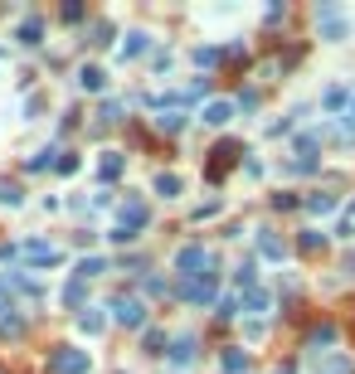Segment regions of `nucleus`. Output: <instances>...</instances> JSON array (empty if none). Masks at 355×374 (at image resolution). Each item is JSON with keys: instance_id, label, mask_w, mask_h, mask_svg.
<instances>
[{"instance_id": "obj_1", "label": "nucleus", "mask_w": 355, "mask_h": 374, "mask_svg": "<svg viewBox=\"0 0 355 374\" xmlns=\"http://www.w3.org/2000/svg\"><path fill=\"white\" fill-rule=\"evenodd\" d=\"M175 272L190 282V277H205L210 272V248L205 243H185L180 253H175Z\"/></svg>"}, {"instance_id": "obj_2", "label": "nucleus", "mask_w": 355, "mask_h": 374, "mask_svg": "<svg viewBox=\"0 0 355 374\" xmlns=\"http://www.w3.org/2000/svg\"><path fill=\"white\" fill-rule=\"evenodd\" d=\"M112 321H122V326H146V301L132 292L112 296Z\"/></svg>"}, {"instance_id": "obj_3", "label": "nucleus", "mask_w": 355, "mask_h": 374, "mask_svg": "<svg viewBox=\"0 0 355 374\" xmlns=\"http://www.w3.org/2000/svg\"><path fill=\"white\" fill-rule=\"evenodd\" d=\"M49 365H54V374H88V370H93V360H88L78 346H58Z\"/></svg>"}, {"instance_id": "obj_4", "label": "nucleus", "mask_w": 355, "mask_h": 374, "mask_svg": "<svg viewBox=\"0 0 355 374\" xmlns=\"http://www.w3.org/2000/svg\"><path fill=\"white\" fill-rule=\"evenodd\" d=\"M180 296H185V301H195V306L215 301V272H205V277H190V282H180Z\"/></svg>"}, {"instance_id": "obj_5", "label": "nucleus", "mask_w": 355, "mask_h": 374, "mask_svg": "<svg viewBox=\"0 0 355 374\" xmlns=\"http://www.w3.org/2000/svg\"><path fill=\"white\" fill-rule=\"evenodd\" d=\"M317 29H321L326 39H346V15H341L336 5H321V10H317Z\"/></svg>"}, {"instance_id": "obj_6", "label": "nucleus", "mask_w": 355, "mask_h": 374, "mask_svg": "<svg viewBox=\"0 0 355 374\" xmlns=\"http://www.w3.org/2000/svg\"><path fill=\"white\" fill-rule=\"evenodd\" d=\"M78 88L83 93H103V88H108V73H103L98 63H83L78 68Z\"/></svg>"}, {"instance_id": "obj_7", "label": "nucleus", "mask_w": 355, "mask_h": 374, "mask_svg": "<svg viewBox=\"0 0 355 374\" xmlns=\"http://www.w3.org/2000/svg\"><path fill=\"white\" fill-rule=\"evenodd\" d=\"M78 331L83 336H103V331H108V316H103L98 306H83L78 311Z\"/></svg>"}, {"instance_id": "obj_8", "label": "nucleus", "mask_w": 355, "mask_h": 374, "mask_svg": "<svg viewBox=\"0 0 355 374\" xmlns=\"http://www.w3.org/2000/svg\"><path fill=\"white\" fill-rule=\"evenodd\" d=\"M20 253H25V258H29L34 267H49V263H58V253L49 248V243H25Z\"/></svg>"}, {"instance_id": "obj_9", "label": "nucleus", "mask_w": 355, "mask_h": 374, "mask_svg": "<svg viewBox=\"0 0 355 374\" xmlns=\"http://www.w3.org/2000/svg\"><path fill=\"white\" fill-rule=\"evenodd\" d=\"M141 224H146V204H141V199H127V204H122V229L137 234Z\"/></svg>"}, {"instance_id": "obj_10", "label": "nucleus", "mask_w": 355, "mask_h": 374, "mask_svg": "<svg viewBox=\"0 0 355 374\" xmlns=\"http://www.w3.org/2000/svg\"><path fill=\"white\" fill-rule=\"evenodd\" d=\"M15 39H20V44H39V39H44V20H34V15H29V20H20Z\"/></svg>"}, {"instance_id": "obj_11", "label": "nucleus", "mask_w": 355, "mask_h": 374, "mask_svg": "<svg viewBox=\"0 0 355 374\" xmlns=\"http://www.w3.org/2000/svg\"><path fill=\"white\" fill-rule=\"evenodd\" d=\"M141 49H151V34H146V29H132L127 44H122V58H137Z\"/></svg>"}, {"instance_id": "obj_12", "label": "nucleus", "mask_w": 355, "mask_h": 374, "mask_svg": "<svg viewBox=\"0 0 355 374\" xmlns=\"http://www.w3.org/2000/svg\"><path fill=\"white\" fill-rule=\"evenodd\" d=\"M229 117H234V103H210L205 107V122H210V127H224Z\"/></svg>"}, {"instance_id": "obj_13", "label": "nucleus", "mask_w": 355, "mask_h": 374, "mask_svg": "<svg viewBox=\"0 0 355 374\" xmlns=\"http://www.w3.org/2000/svg\"><path fill=\"white\" fill-rule=\"evenodd\" d=\"M122 165H127V160L117 156V151H108V156L98 160V175H103V180H117V175H122Z\"/></svg>"}, {"instance_id": "obj_14", "label": "nucleus", "mask_w": 355, "mask_h": 374, "mask_svg": "<svg viewBox=\"0 0 355 374\" xmlns=\"http://www.w3.org/2000/svg\"><path fill=\"white\" fill-rule=\"evenodd\" d=\"M151 185H156V194H165V199H175V194H180V175H170V170H161V175H156Z\"/></svg>"}, {"instance_id": "obj_15", "label": "nucleus", "mask_w": 355, "mask_h": 374, "mask_svg": "<svg viewBox=\"0 0 355 374\" xmlns=\"http://www.w3.org/2000/svg\"><path fill=\"white\" fill-rule=\"evenodd\" d=\"M0 204H5V209H20V204H25V189L15 185V180H5V185H0Z\"/></svg>"}, {"instance_id": "obj_16", "label": "nucleus", "mask_w": 355, "mask_h": 374, "mask_svg": "<svg viewBox=\"0 0 355 374\" xmlns=\"http://www.w3.org/2000/svg\"><path fill=\"white\" fill-rule=\"evenodd\" d=\"M103 267H108V258H83V263L73 267V277H78V282H88V277H98Z\"/></svg>"}, {"instance_id": "obj_17", "label": "nucleus", "mask_w": 355, "mask_h": 374, "mask_svg": "<svg viewBox=\"0 0 355 374\" xmlns=\"http://www.w3.org/2000/svg\"><path fill=\"white\" fill-rule=\"evenodd\" d=\"M170 360H175V365H190V360H195V341H190V336L170 346Z\"/></svg>"}, {"instance_id": "obj_18", "label": "nucleus", "mask_w": 355, "mask_h": 374, "mask_svg": "<svg viewBox=\"0 0 355 374\" xmlns=\"http://www.w3.org/2000/svg\"><path fill=\"white\" fill-rule=\"evenodd\" d=\"M83 301H88V287H83L78 277H73V282L63 287V306H83Z\"/></svg>"}, {"instance_id": "obj_19", "label": "nucleus", "mask_w": 355, "mask_h": 374, "mask_svg": "<svg viewBox=\"0 0 355 374\" xmlns=\"http://www.w3.org/2000/svg\"><path fill=\"white\" fill-rule=\"evenodd\" d=\"M224 370H229V374H244L248 370V355H244V350H229V355H224Z\"/></svg>"}, {"instance_id": "obj_20", "label": "nucleus", "mask_w": 355, "mask_h": 374, "mask_svg": "<svg viewBox=\"0 0 355 374\" xmlns=\"http://www.w3.org/2000/svg\"><path fill=\"white\" fill-rule=\"evenodd\" d=\"M244 306H248V311H268V292H258V287H248Z\"/></svg>"}, {"instance_id": "obj_21", "label": "nucleus", "mask_w": 355, "mask_h": 374, "mask_svg": "<svg viewBox=\"0 0 355 374\" xmlns=\"http://www.w3.org/2000/svg\"><path fill=\"white\" fill-rule=\"evenodd\" d=\"M58 15H63V25H78V20H83V5H78V0H63V10H58Z\"/></svg>"}, {"instance_id": "obj_22", "label": "nucleus", "mask_w": 355, "mask_h": 374, "mask_svg": "<svg viewBox=\"0 0 355 374\" xmlns=\"http://www.w3.org/2000/svg\"><path fill=\"white\" fill-rule=\"evenodd\" d=\"M58 151H39V156H34V160H29V170H49V165H58Z\"/></svg>"}, {"instance_id": "obj_23", "label": "nucleus", "mask_w": 355, "mask_h": 374, "mask_svg": "<svg viewBox=\"0 0 355 374\" xmlns=\"http://www.w3.org/2000/svg\"><path fill=\"white\" fill-rule=\"evenodd\" d=\"M180 127H185V117H180V112H165V117H161V132H180Z\"/></svg>"}, {"instance_id": "obj_24", "label": "nucleus", "mask_w": 355, "mask_h": 374, "mask_svg": "<svg viewBox=\"0 0 355 374\" xmlns=\"http://www.w3.org/2000/svg\"><path fill=\"white\" fill-rule=\"evenodd\" d=\"M0 331H5V336H20V331H25V316H5L0 321Z\"/></svg>"}, {"instance_id": "obj_25", "label": "nucleus", "mask_w": 355, "mask_h": 374, "mask_svg": "<svg viewBox=\"0 0 355 374\" xmlns=\"http://www.w3.org/2000/svg\"><path fill=\"white\" fill-rule=\"evenodd\" d=\"M258 248H263V253H268V258H282V243H277V239H268V234H263V239H258Z\"/></svg>"}, {"instance_id": "obj_26", "label": "nucleus", "mask_w": 355, "mask_h": 374, "mask_svg": "<svg viewBox=\"0 0 355 374\" xmlns=\"http://www.w3.org/2000/svg\"><path fill=\"white\" fill-rule=\"evenodd\" d=\"M161 346H165L161 331H146V350H151V355H161Z\"/></svg>"}, {"instance_id": "obj_27", "label": "nucleus", "mask_w": 355, "mask_h": 374, "mask_svg": "<svg viewBox=\"0 0 355 374\" xmlns=\"http://www.w3.org/2000/svg\"><path fill=\"white\" fill-rule=\"evenodd\" d=\"M312 209H317V214H331V209H336V199H331V194H317V199H312Z\"/></svg>"}, {"instance_id": "obj_28", "label": "nucleus", "mask_w": 355, "mask_h": 374, "mask_svg": "<svg viewBox=\"0 0 355 374\" xmlns=\"http://www.w3.org/2000/svg\"><path fill=\"white\" fill-rule=\"evenodd\" d=\"M10 316V301H5V277H0V321Z\"/></svg>"}, {"instance_id": "obj_29", "label": "nucleus", "mask_w": 355, "mask_h": 374, "mask_svg": "<svg viewBox=\"0 0 355 374\" xmlns=\"http://www.w3.org/2000/svg\"><path fill=\"white\" fill-rule=\"evenodd\" d=\"M277 374H292V365H282V370H277Z\"/></svg>"}]
</instances>
